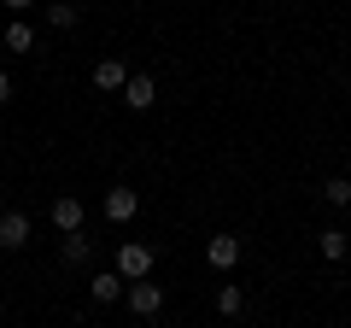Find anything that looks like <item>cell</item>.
<instances>
[{
	"label": "cell",
	"instance_id": "6da1fadb",
	"mask_svg": "<svg viewBox=\"0 0 351 328\" xmlns=\"http://www.w3.org/2000/svg\"><path fill=\"white\" fill-rule=\"evenodd\" d=\"M117 276L123 281H147L152 276V246L147 240H123V246H117Z\"/></svg>",
	"mask_w": 351,
	"mask_h": 328
},
{
	"label": "cell",
	"instance_id": "7a4b0ae2",
	"mask_svg": "<svg viewBox=\"0 0 351 328\" xmlns=\"http://www.w3.org/2000/svg\"><path fill=\"white\" fill-rule=\"evenodd\" d=\"M240 253H246V240H240V235H211V240H205V264H211V270H234Z\"/></svg>",
	"mask_w": 351,
	"mask_h": 328
},
{
	"label": "cell",
	"instance_id": "3957f363",
	"mask_svg": "<svg viewBox=\"0 0 351 328\" xmlns=\"http://www.w3.org/2000/svg\"><path fill=\"white\" fill-rule=\"evenodd\" d=\"M129 311H135V316H158L164 311V288H158V281H129Z\"/></svg>",
	"mask_w": 351,
	"mask_h": 328
},
{
	"label": "cell",
	"instance_id": "277c9868",
	"mask_svg": "<svg viewBox=\"0 0 351 328\" xmlns=\"http://www.w3.org/2000/svg\"><path fill=\"white\" fill-rule=\"evenodd\" d=\"M129 76H135V71H129L123 59H100V65H94V89H100V94H123Z\"/></svg>",
	"mask_w": 351,
	"mask_h": 328
},
{
	"label": "cell",
	"instance_id": "5b68a950",
	"mask_svg": "<svg viewBox=\"0 0 351 328\" xmlns=\"http://www.w3.org/2000/svg\"><path fill=\"white\" fill-rule=\"evenodd\" d=\"M141 194L135 188H106V223H135Z\"/></svg>",
	"mask_w": 351,
	"mask_h": 328
},
{
	"label": "cell",
	"instance_id": "8992f818",
	"mask_svg": "<svg viewBox=\"0 0 351 328\" xmlns=\"http://www.w3.org/2000/svg\"><path fill=\"white\" fill-rule=\"evenodd\" d=\"M88 299L94 305H117V299H129V281L117 276V270H100V276L88 281Z\"/></svg>",
	"mask_w": 351,
	"mask_h": 328
},
{
	"label": "cell",
	"instance_id": "52a82bcc",
	"mask_svg": "<svg viewBox=\"0 0 351 328\" xmlns=\"http://www.w3.org/2000/svg\"><path fill=\"white\" fill-rule=\"evenodd\" d=\"M82 200H76V194H59V200H53V229H64V235H82Z\"/></svg>",
	"mask_w": 351,
	"mask_h": 328
},
{
	"label": "cell",
	"instance_id": "ba28073f",
	"mask_svg": "<svg viewBox=\"0 0 351 328\" xmlns=\"http://www.w3.org/2000/svg\"><path fill=\"white\" fill-rule=\"evenodd\" d=\"M0 246H6V253L29 246V217L24 211H6V217H0Z\"/></svg>",
	"mask_w": 351,
	"mask_h": 328
},
{
	"label": "cell",
	"instance_id": "9c48e42d",
	"mask_svg": "<svg viewBox=\"0 0 351 328\" xmlns=\"http://www.w3.org/2000/svg\"><path fill=\"white\" fill-rule=\"evenodd\" d=\"M152 100H158V89H152V76H129V89H123V106L129 112H152Z\"/></svg>",
	"mask_w": 351,
	"mask_h": 328
},
{
	"label": "cell",
	"instance_id": "30bf717a",
	"mask_svg": "<svg viewBox=\"0 0 351 328\" xmlns=\"http://www.w3.org/2000/svg\"><path fill=\"white\" fill-rule=\"evenodd\" d=\"M316 253H322V258H328V264H339V258H346V253H351V240H346V235H339V229H322V235H316Z\"/></svg>",
	"mask_w": 351,
	"mask_h": 328
},
{
	"label": "cell",
	"instance_id": "8fae6325",
	"mask_svg": "<svg viewBox=\"0 0 351 328\" xmlns=\"http://www.w3.org/2000/svg\"><path fill=\"white\" fill-rule=\"evenodd\" d=\"M217 311L240 316V311H246V288H240V281H223V288H217Z\"/></svg>",
	"mask_w": 351,
	"mask_h": 328
},
{
	"label": "cell",
	"instance_id": "7c38bea8",
	"mask_svg": "<svg viewBox=\"0 0 351 328\" xmlns=\"http://www.w3.org/2000/svg\"><path fill=\"white\" fill-rule=\"evenodd\" d=\"M322 200L334 205V211H351V182H346V176H328V182H322Z\"/></svg>",
	"mask_w": 351,
	"mask_h": 328
},
{
	"label": "cell",
	"instance_id": "4fadbf2b",
	"mask_svg": "<svg viewBox=\"0 0 351 328\" xmlns=\"http://www.w3.org/2000/svg\"><path fill=\"white\" fill-rule=\"evenodd\" d=\"M47 24L53 30H76V24H82V12H76L71 0H53V6H47Z\"/></svg>",
	"mask_w": 351,
	"mask_h": 328
},
{
	"label": "cell",
	"instance_id": "5bb4252c",
	"mask_svg": "<svg viewBox=\"0 0 351 328\" xmlns=\"http://www.w3.org/2000/svg\"><path fill=\"white\" fill-rule=\"evenodd\" d=\"M6 47H12V53H29V47H36V30H29L24 18H12V24H6Z\"/></svg>",
	"mask_w": 351,
	"mask_h": 328
},
{
	"label": "cell",
	"instance_id": "9a60e30c",
	"mask_svg": "<svg viewBox=\"0 0 351 328\" xmlns=\"http://www.w3.org/2000/svg\"><path fill=\"white\" fill-rule=\"evenodd\" d=\"M88 253H94L88 235H64V264H88Z\"/></svg>",
	"mask_w": 351,
	"mask_h": 328
},
{
	"label": "cell",
	"instance_id": "2e32d148",
	"mask_svg": "<svg viewBox=\"0 0 351 328\" xmlns=\"http://www.w3.org/2000/svg\"><path fill=\"white\" fill-rule=\"evenodd\" d=\"M6 100H12V76L0 71V106H6Z\"/></svg>",
	"mask_w": 351,
	"mask_h": 328
},
{
	"label": "cell",
	"instance_id": "e0dca14e",
	"mask_svg": "<svg viewBox=\"0 0 351 328\" xmlns=\"http://www.w3.org/2000/svg\"><path fill=\"white\" fill-rule=\"evenodd\" d=\"M6 6H12V12H29V6H36V0H6Z\"/></svg>",
	"mask_w": 351,
	"mask_h": 328
},
{
	"label": "cell",
	"instance_id": "ac0fdd59",
	"mask_svg": "<svg viewBox=\"0 0 351 328\" xmlns=\"http://www.w3.org/2000/svg\"><path fill=\"white\" fill-rule=\"evenodd\" d=\"M0 217H6V200H0Z\"/></svg>",
	"mask_w": 351,
	"mask_h": 328
}]
</instances>
